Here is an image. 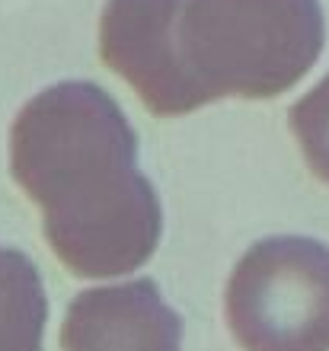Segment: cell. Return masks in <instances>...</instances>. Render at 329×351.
I'll list each match as a JSON object with an SVG mask.
<instances>
[{"label":"cell","mask_w":329,"mask_h":351,"mask_svg":"<svg viewBox=\"0 0 329 351\" xmlns=\"http://www.w3.org/2000/svg\"><path fill=\"white\" fill-rule=\"evenodd\" d=\"M183 3L185 0H106L100 19L102 61L163 119L201 109L176 55V16Z\"/></svg>","instance_id":"277c9868"},{"label":"cell","mask_w":329,"mask_h":351,"mask_svg":"<svg viewBox=\"0 0 329 351\" xmlns=\"http://www.w3.org/2000/svg\"><path fill=\"white\" fill-rule=\"evenodd\" d=\"M10 169L73 275H128L154 256L160 198L137 169L135 128L102 86L65 80L29 99L10 131Z\"/></svg>","instance_id":"6da1fadb"},{"label":"cell","mask_w":329,"mask_h":351,"mask_svg":"<svg viewBox=\"0 0 329 351\" xmlns=\"http://www.w3.org/2000/svg\"><path fill=\"white\" fill-rule=\"evenodd\" d=\"M320 0H185L176 55L201 106L224 96L272 99L323 51Z\"/></svg>","instance_id":"7a4b0ae2"},{"label":"cell","mask_w":329,"mask_h":351,"mask_svg":"<svg viewBox=\"0 0 329 351\" xmlns=\"http://www.w3.org/2000/svg\"><path fill=\"white\" fill-rule=\"evenodd\" d=\"M65 351H183V319L150 278L73 297L61 326Z\"/></svg>","instance_id":"5b68a950"},{"label":"cell","mask_w":329,"mask_h":351,"mask_svg":"<svg viewBox=\"0 0 329 351\" xmlns=\"http://www.w3.org/2000/svg\"><path fill=\"white\" fill-rule=\"evenodd\" d=\"M224 310L247 351H329V246L259 240L234 268Z\"/></svg>","instance_id":"3957f363"},{"label":"cell","mask_w":329,"mask_h":351,"mask_svg":"<svg viewBox=\"0 0 329 351\" xmlns=\"http://www.w3.org/2000/svg\"><path fill=\"white\" fill-rule=\"evenodd\" d=\"M48 319L45 285L19 250L0 246V351H42Z\"/></svg>","instance_id":"8992f818"},{"label":"cell","mask_w":329,"mask_h":351,"mask_svg":"<svg viewBox=\"0 0 329 351\" xmlns=\"http://www.w3.org/2000/svg\"><path fill=\"white\" fill-rule=\"evenodd\" d=\"M288 121L307 167L320 182L329 185V74L301 102H294Z\"/></svg>","instance_id":"52a82bcc"}]
</instances>
